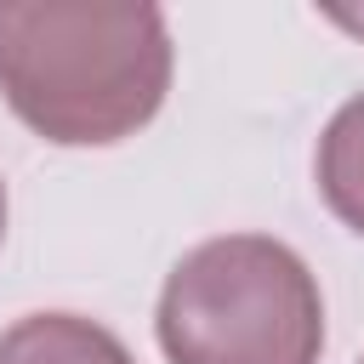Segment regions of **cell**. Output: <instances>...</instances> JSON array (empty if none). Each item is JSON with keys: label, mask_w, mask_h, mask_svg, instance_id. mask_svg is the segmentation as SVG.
Masks as SVG:
<instances>
[{"label": "cell", "mask_w": 364, "mask_h": 364, "mask_svg": "<svg viewBox=\"0 0 364 364\" xmlns=\"http://www.w3.org/2000/svg\"><path fill=\"white\" fill-rule=\"evenodd\" d=\"M0 364H136L114 330L80 313H28L0 336Z\"/></svg>", "instance_id": "cell-3"}, {"label": "cell", "mask_w": 364, "mask_h": 364, "mask_svg": "<svg viewBox=\"0 0 364 364\" xmlns=\"http://www.w3.org/2000/svg\"><path fill=\"white\" fill-rule=\"evenodd\" d=\"M318 193L330 205L336 222H347L353 233H364V91L347 97L336 108V119L318 136Z\"/></svg>", "instance_id": "cell-4"}, {"label": "cell", "mask_w": 364, "mask_h": 364, "mask_svg": "<svg viewBox=\"0 0 364 364\" xmlns=\"http://www.w3.org/2000/svg\"><path fill=\"white\" fill-rule=\"evenodd\" d=\"M171 91L159 6H0V97L57 148H108L142 131Z\"/></svg>", "instance_id": "cell-1"}, {"label": "cell", "mask_w": 364, "mask_h": 364, "mask_svg": "<svg viewBox=\"0 0 364 364\" xmlns=\"http://www.w3.org/2000/svg\"><path fill=\"white\" fill-rule=\"evenodd\" d=\"M154 330L171 364H318L324 301L290 245L222 233L171 267Z\"/></svg>", "instance_id": "cell-2"}, {"label": "cell", "mask_w": 364, "mask_h": 364, "mask_svg": "<svg viewBox=\"0 0 364 364\" xmlns=\"http://www.w3.org/2000/svg\"><path fill=\"white\" fill-rule=\"evenodd\" d=\"M0 239H6V182H0Z\"/></svg>", "instance_id": "cell-5"}, {"label": "cell", "mask_w": 364, "mask_h": 364, "mask_svg": "<svg viewBox=\"0 0 364 364\" xmlns=\"http://www.w3.org/2000/svg\"><path fill=\"white\" fill-rule=\"evenodd\" d=\"M341 23H347V28H358V34H364V17H347V11H341Z\"/></svg>", "instance_id": "cell-6"}]
</instances>
